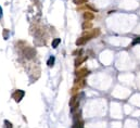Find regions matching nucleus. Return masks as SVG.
Wrapping results in <instances>:
<instances>
[{"label":"nucleus","instance_id":"nucleus-2","mask_svg":"<svg viewBox=\"0 0 140 128\" xmlns=\"http://www.w3.org/2000/svg\"><path fill=\"white\" fill-rule=\"evenodd\" d=\"M24 96H25V92H24L23 90H21V89H17V90H15V92L13 93L12 97H13V99L16 102H20L24 98Z\"/></svg>","mask_w":140,"mask_h":128},{"label":"nucleus","instance_id":"nucleus-19","mask_svg":"<svg viewBox=\"0 0 140 128\" xmlns=\"http://www.w3.org/2000/svg\"><path fill=\"white\" fill-rule=\"evenodd\" d=\"M2 17V8L0 7V19Z\"/></svg>","mask_w":140,"mask_h":128},{"label":"nucleus","instance_id":"nucleus-8","mask_svg":"<svg viewBox=\"0 0 140 128\" xmlns=\"http://www.w3.org/2000/svg\"><path fill=\"white\" fill-rule=\"evenodd\" d=\"M92 27V23L90 21H86L83 23V29H88V28H91Z\"/></svg>","mask_w":140,"mask_h":128},{"label":"nucleus","instance_id":"nucleus-11","mask_svg":"<svg viewBox=\"0 0 140 128\" xmlns=\"http://www.w3.org/2000/svg\"><path fill=\"white\" fill-rule=\"evenodd\" d=\"M78 107H79V100H77V101H76L75 103L72 105V109H71V112H72V113H74L76 110L78 109Z\"/></svg>","mask_w":140,"mask_h":128},{"label":"nucleus","instance_id":"nucleus-3","mask_svg":"<svg viewBox=\"0 0 140 128\" xmlns=\"http://www.w3.org/2000/svg\"><path fill=\"white\" fill-rule=\"evenodd\" d=\"M89 74V69H81L78 72H76V76L78 77V79H81V78H84V77H86V76Z\"/></svg>","mask_w":140,"mask_h":128},{"label":"nucleus","instance_id":"nucleus-5","mask_svg":"<svg viewBox=\"0 0 140 128\" xmlns=\"http://www.w3.org/2000/svg\"><path fill=\"white\" fill-rule=\"evenodd\" d=\"M84 19L87 20V21H91V20L95 19V14H93L92 12H89V11H86L84 13Z\"/></svg>","mask_w":140,"mask_h":128},{"label":"nucleus","instance_id":"nucleus-9","mask_svg":"<svg viewBox=\"0 0 140 128\" xmlns=\"http://www.w3.org/2000/svg\"><path fill=\"white\" fill-rule=\"evenodd\" d=\"M60 43H61V39H60V38H55V39L52 40V43H51V45H52V48H57Z\"/></svg>","mask_w":140,"mask_h":128},{"label":"nucleus","instance_id":"nucleus-15","mask_svg":"<svg viewBox=\"0 0 140 128\" xmlns=\"http://www.w3.org/2000/svg\"><path fill=\"white\" fill-rule=\"evenodd\" d=\"M3 128H13V126H12L11 122L5 121V126H3Z\"/></svg>","mask_w":140,"mask_h":128},{"label":"nucleus","instance_id":"nucleus-12","mask_svg":"<svg viewBox=\"0 0 140 128\" xmlns=\"http://www.w3.org/2000/svg\"><path fill=\"white\" fill-rule=\"evenodd\" d=\"M81 54H83V49H77L75 50L73 52V55H76V57H81Z\"/></svg>","mask_w":140,"mask_h":128},{"label":"nucleus","instance_id":"nucleus-13","mask_svg":"<svg viewBox=\"0 0 140 128\" xmlns=\"http://www.w3.org/2000/svg\"><path fill=\"white\" fill-rule=\"evenodd\" d=\"M77 97H78V96H76V95H74L73 97H72V99L70 100V107H72V105H73L74 103L77 101Z\"/></svg>","mask_w":140,"mask_h":128},{"label":"nucleus","instance_id":"nucleus-16","mask_svg":"<svg viewBox=\"0 0 140 128\" xmlns=\"http://www.w3.org/2000/svg\"><path fill=\"white\" fill-rule=\"evenodd\" d=\"M75 5H81V3H87V0H74Z\"/></svg>","mask_w":140,"mask_h":128},{"label":"nucleus","instance_id":"nucleus-10","mask_svg":"<svg viewBox=\"0 0 140 128\" xmlns=\"http://www.w3.org/2000/svg\"><path fill=\"white\" fill-rule=\"evenodd\" d=\"M73 128H84L83 122H81V119H78V121H75V124H74Z\"/></svg>","mask_w":140,"mask_h":128},{"label":"nucleus","instance_id":"nucleus-6","mask_svg":"<svg viewBox=\"0 0 140 128\" xmlns=\"http://www.w3.org/2000/svg\"><path fill=\"white\" fill-rule=\"evenodd\" d=\"M54 62H55V58L53 57V55H51V57L48 59V61H47V65L49 67H52L53 65H54Z\"/></svg>","mask_w":140,"mask_h":128},{"label":"nucleus","instance_id":"nucleus-4","mask_svg":"<svg viewBox=\"0 0 140 128\" xmlns=\"http://www.w3.org/2000/svg\"><path fill=\"white\" fill-rule=\"evenodd\" d=\"M24 53H25V57H26L27 59H32V58L35 57L36 51H35V49H33V48H26L25 51H24Z\"/></svg>","mask_w":140,"mask_h":128},{"label":"nucleus","instance_id":"nucleus-14","mask_svg":"<svg viewBox=\"0 0 140 128\" xmlns=\"http://www.w3.org/2000/svg\"><path fill=\"white\" fill-rule=\"evenodd\" d=\"M139 43H140V37H136L133 40V43H131V46H136V45H139Z\"/></svg>","mask_w":140,"mask_h":128},{"label":"nucleus","instance_id":"nucleus-18","mask_svg":"<svg viewBox=\"0 0 140 128\" xmlns=\"http://www.w3.org/2000/svg\"><path fill=\"white\" fill-rule=\"evenodd\" d=\"M85 8H87V9L91 10V11H93V12H97V9H95V8L91 7V5H88V3H86V5H85Z\"/></svg>","mask_w":140,"mask_h":128},{"label":"nucleus","instance_id":"nucleus-7","mask_svg":"<svg viewBox=\"0 0 140 128\" xmlns=\"http://www.w3.org/2000/svg\"><path fill=\"white\" fill-rule=\"evenodd\" d=\"M87 59H88L87 55H86V57H84V58H81V59H77V60L75 61V66H76V67L79 66V65H81V64L83 63V62H85Z\"/></svg>","mask_w":140,"mask_h":128},{"label":"nucleus","instance_id":"nucleus-17","mask_svg":"<svg viewBox=\"0 0 140 128\" xmlns=\"http://www.w3.org/2000/svg\"><path fill=\"white\" fill-rule=\"evenodd\" d=\"M9 35H10L9 31H8V29H3V38H5V39H8V38H9Z\"/></svg>","mask_w":140,"mask_h":128},{"label":"nucleus","instance_id":"nucleus-1","mask_svg":"<svg viewBox=\"0 0 140 128\" xmlns=\"http://www.w3.org/2000/svg\"><path fill=\"white\" fill-rule=\"evenodd\" d=\"M100 35V29H92L91 32H88V33H85V35L81 36V38H78L77 40H76V46H83L85 45L87 41H89L90 39H92V38H95L96 36Z\"/></svg>","mask_w":140,"mask_h":128}]
</instances>
